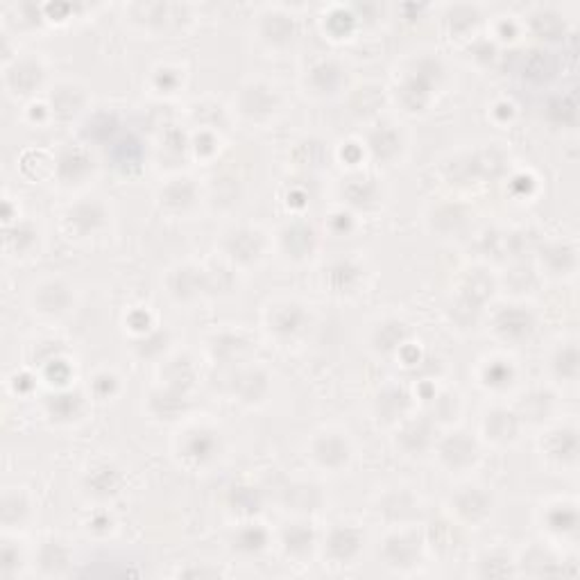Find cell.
<instances>
[{
  "label": "cell",
  "instance_id": "ac0fdd59",
  "mask_svg": "<svg viewBox=\"0 0 580 580\" xmlns=\"http://www.w3.org/2000/svg\"><path fill=\"white\" fill-rule=\"evenodd\" d=\"M195 197V191L188 184V179H177L175 184H170L164 193H161V204H166L168 209H186Z\"/></svg>",
  "mask_w": 580,
  "mask_h": 580
},
{
  "label": "cell",
  "instance_id": "7c38bea8",
  "mask_svg": "<svg viewBox=\"0 0 580 580\" xmlns=\"http://www.w3.org/2000/svg\"><path fill=\"white\" fill-rule=\"evenodd\" d=\"M547 529L551 533L562 535V538H575L578 530V511L575 503L571 501H562V503L551 505V511L547 515Z\"/></svg>",
  "mask_w": 580,
  "mask_h": 580
},
{
  "label": "cell",
  "instance_id": "4fadbf2b",
  "mask_svg": "<svg viewBox=\"0 0 580 580\" xmlns=\"http://www.w3.org/2000/svg\"><path fill=\"white\" fill-rule=\"evenodd\" d=\"M281 236H284L285 252H288L290 257H306V254L313 252L315 234L311 227L295 222V225L285 227V231Z\"/></svg>",
  "mask_w": 580,
  "mask_h": 580
},
{
  "label": "cell",
  "instance_id": "9a60e30c",
  "mask_svg": "<svg viewBox=\"0 0 580 580\" xmlns=\"http://www.w3.org/2000/svg\"><path fill=\"white\" fill-rule=\"evenodd\" d=\"M415 539H411L408 535H393V538L385 539V557H388V565L394 566H406L412 565L415 556L420 553V547H415Z\"/></svg>",
  "mask_w": 580,
  "mask_h": 580
},
{
  "label": "cell",
  "instance_id": "8992f818",
  "mask_svg": "<svg viewBox=\"0 0 580 580\" xmlns=\"http://www.w3.org/2000/svg\"><path fill=\"white\" fill-rule=\"evenodd\" d=\"M311 451H313L315 463L324 469H340L351 456L349 442L340 433H322L313 440Z\"/></svg>",
  "mask_w": 580,
  "mask_h": 580
},
{
  "label": "cell",
  "instance_id": "5b68a950",
  "mask_svg": "<svg viewBox=\"0 0 580 580\" xmlns=\"http://www.w3.org/2000/svg\"><path fill=\"white\" fill-rule=\"evenodd\" d=\"M454 511L465 524H483L492 515V496L483 487H465L456 494Z\"/></svg>",
  "mask_w": 580,
  "mask_h": 580
},
{
  "label": "cell",
  "instance_id": "52a82bcc",
  "mask_svg": "<svg viewBox=\"0 0 580 580\" xmlns=\"http://www.w3.org/2000/svg\"><path fill=\"white\" fill-rule=\"evenodd\" d=\"M275 109H276V95L272 94L270 86L252 85V86H245L243 94H240V112H243L248 118H252V121L267 118L270 113H275Z\"/></svg>",
  "mask_w": 580,
  "mask_h": 580
},
{
  "label": "cell",
  "instance_id": "277c9868",
  "mask_svg": "<svg viewBox=\"0 0 580 580\" xmlns=\"http://www.w3.org/2000/svg\"><path fill=\"white\" fill-rule=\"evenodd\" d=\"M438 454H440V460L449 469H467L472 467V465H476L478 447L467 433L456 430V433H449L445 440L440 442Z\"/></svg>",
  "mask_w": 580,
  "mask_h": 580
},
{
  "label": "cell",
  "instance_id": "ba28073f",
  "mask_svg": "<svg viewBox=\"0 0 580 580\" xmlns=\"http://www.w3.org/2000/svg\"><path fill=\"white\" fill-rule=\"evenodd\" d=\"M521 429V417L515 412L505 411V408H496V411L487 412L485 417V435L496 445H508L517 438Z\"/></svg>",
  "mask_w": 580,
  "mask_h": 580
},
{
  "label": "cell",
  "instance_id": "5bb4252c",
  "mask_svg": "<svg viewBox=\"0 0 580 580\" xmlns=\"http://www.w3.org/2000/svg\"><path fill=\"white\" fill-rule=\"evenodd\" d=\"M70 225L76 227L80 234H89L95 231L104 221V209L98 202H86V204H77L68 215Z\"/></svg>",
  "mask_w": 580,
  "mask_h": 580
},
{
  "label": "cell",
  "instance_id": "3957f363",
  "mask_svg": "<svg viewBox=\"0 0 580 580\" xmlns=\"http://www.w3.org/2000/svg\"><path fill=\"white\" fill-rule=\"evenodd\" d=\"M494 329L503 340H529L535 331V318L524 306H505L494 318Z\"/></svg>",
  "mask_w": 580,
  "mask_h": 580
},
{
  "label": "cell",
  "instance_id": "6da1fadb",
  "mask_svg": "<svg viewBox=\"0 0 580 580\" xmlns=\"http://www.w3.org/2000/svg\"><path fill=\"white\" fill-rule=\"evenodd\" d=\"M544 454L553 465L562 469H575L578 465V429L574 424H562L547 435Z\"/></svg>",
  "mask_w": 580,
  "mask_h": 580
},
{
  "label": "cell",
  "instance_id": "9c48e42d",
  "mask_svg": "<svg viewBox=\"0 0 580 580\" xmlns=\"http://www.w3.org/2000/svg\"><path fill=\"white\" fill-rule=\"evenodd\" d=\"M225 249L234 261L252 263L261 257L263 239L254 230H234L225 239Z\"/></svg>",
  "mask_w": 580,
  "mask_h": 580
},
{
  "label": "cell",
  "instance_id": "7a4b0ae2",
  "mask_svg": "<svg viewBox=\"0 0 580 580\" xmlns=\"http://www.w3.org/2000/svg\"><path fill=\"white\" fill-rule=\"evenodd\" d=\"M539 266L547 270V275L557 276V279L574 276L575 267H578V249L569 240H551L539 249Z\"/></svg>",
  "mask_w": 580,
  "mask_h": 580
},
{
  "label": "cell",
  "instance_id": "8fae6325",
  "mask_svg": "<svg viewBox=\"0 0 580 580\" xmlns=\"http://www.w3.org/2000/svg\"><path fill=\"white\" fill-rule=\"evenodd\" d=\"M360 544H363V538H360L358 530L340 526V529H333L331 535H329L327 551L338 562H349L358 556Z\"/></svg>",
  "mask_w": 580,
  "mask_h": 580
},
{
  "label": "cell",
  "instance_id": "e0dca14e",
  "mask_svg": "<svg viewBox=\"0 0 580 580\" xmlns=\"http://www.w3.org/2000/svg\"><path fill=\"white\" fill-rule=\"evenodd\" d=\"M284 544L290 556H304V553H309L311 547H313V533H311L306 526L293 524L285 529Z\"/></svg>",
  "mask_w": 580,
  "mask_h": 580
},
{
  "label": "cell",
  "instance_id": "30bf717a",
  "mask_svg": "<svg viewBox=\"0 0 580 580\" xmlns=\"http://www.w3.org/2000/svg\"><path fill=\"white\" fill-rule=\"evenodd\" d=\"M580 372V354L575 340H566L553 351L551 375L562 384H574Z\"/></svg>",
  "mask_w": 580,
  "mask_h": 580
},
{
  "label": "cell",
  "instance_id": "2e32d148",
  "mask_svg": "<svg viewBox=\"0 0 580 580\" xmlns=\"http://www.w3.org/2000/svg\"><path fill=\"white\" fill-rule=\"evenodd\" d=\"M302 324H304V313L295 304L281 306L275 313V320L270 318V329H275L281 336H293V333L300 331Z\"/></svg>",
  "mask_w": 580,
  "mask_h": 580
}]
</instances>
